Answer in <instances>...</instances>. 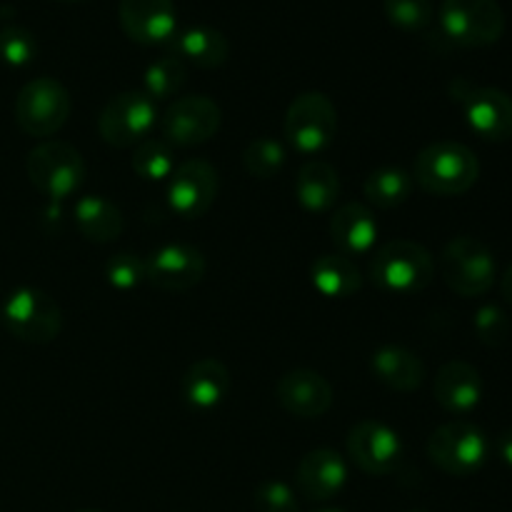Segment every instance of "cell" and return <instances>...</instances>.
Wrapping results in <instances>:
<instances>
[{
  "label": "cell",
  "instance_id": "2e32d148",
  "mask_svg": "<svg viewBox=\"0 0 512 512\" xmlns=\"http://www.w3.org/2000/svg\"><path fill=\"white\" fill-rule=\"evenodd\" d=\"M118 18L125 35L140 45H168L178 35L173 0H120Z\"/></svg>",
  "mask_w": 512,
  "mask_h": 512
},
{
  "label": "cell",
  "instance_id": "ffe728a7",
  "mask_svg": "<svg viewBox=\"0 0 512 512\" xmlns=\"http://www.w3.org/2000/svg\"><path fill=\"white\" fill-rule=\"evenodd\" d=\"M330 235L338 253L348 258L368 255L378 243V220L363 203H343L330 218Z\"/></svg>",
  "mask_w": 512,
  "mask_h": 512
},
{
  "label": "cell",
  "instance_id": "d590c367",
  "mask_svg": "<svg viewBox=\"0 0 512 512\" xmlns=\"http://www.w3.org/2000/svg\"><path fill=\"white\" fill-rule=\"evenodd\" d=\"M498 455L508 468H512V428L505 430L498 438Z\"/></svg>",
  "mask_w": 512,
  "mask_h": 512
},
{
  "label": "cell",
  "instance_id": "7c38bea8",
  "mask_svg": "<svg viewBox=\"0 0 512 512\" xmlns=\"http://www.w3.org/2000/svg\"><path fill=\"white\" fill-rule=\"evenodd\" d=\"M223 110L210 95H185L168 105L160 118L165 143L175 148H195L218 135Z\"/></svg>",
  "mask_w": 512,
  "mask_h": 512
},
{
  "label": "cell",
  "instance_id": "83f0119b",
  "mask_svg": "<svg viewBox=\"0 0 512 512\" xmlns=\"http://www.w3.org/2000/svg\"><path fill=\"white\" fill-rule=\"evenodd\" d=\"M185 80H188V70H185L183 60H180L178 55H165V58L153 60V63L145 68L143 93L148 95V98H153L155 103H158V100H168L180 93Z\"/></svg>",
  "mask_w": 512,
  "mask_h": 512
},
{
  "label": "cell",
  "instance_id": "4dcf8cb0",
  "mask_svg": "<svg viewBox=\"0 0 512 512\" xmlns=\"http://www.w3.org/2000/svg\"><path fill=\"white\" fill-rule=\"evenodd\" d=\"M38 55V40L25 25L8 23L0 28V60L10 68H25Z\"/></svg>",
  "mask_w": 512,
  "mask_h": 512
},
{
  "label": "cell",
  "instance_id": "1f68e13d",
  "mask_svg": "<svg viewBox=\"0 0 512 512\" xmlns=\"http://www.w3.org/2000/svg\"><path fill=\"white\" fill-rule=\"evenodd\" d=\"M385 15L395 28L405 33H420L433 23V0H383Z\"/></svg>",
  "mask_w": 512,
  "mask_h": 512
},
{
  "label": "cell",
  "instance_id": "f35d334b",
  "mask_svg": "<svg viewBox=\"0 0 512 512\" xmlns=\"http://www.w3.org/2000/svg\"><path fill=\"white\" fill-rule=\"evenodd\" d=\"M318 512H343V510H335V508H325V510H318Z\"/></svg>",
  "mask_w": 512,
  "mask_h": 512
},
{
  "label": "cell",
  "instance_id": "4316f807",
  "mask_svg": "<svg viewBox=\"0 0 512 512\" xmlns=\"http://www.w3.org/2000/svg\"><path fill=\"white\" fill-rule=\"evenodd\" d=\"M413 188V175L405 173L403 168H378L363 183V193L368 203L383 210H393L408 203Z\"/></svg>",
  "mask_w": 512,
  "mask_h": 512
},
{
  "label": "cell",
  "instance_id": "cb8c5ba5",
  "mask_svg": "<svg viewBox=\"0 0 512 512\" xmlns=\"http://www.w3.org/2000/svg\"><path fill=\"white\" fill-rule=\"evenodd\" d=\"M313 288L328 300H348L363 290V273L358 263L343 253H325L310 265Z\"/></svg>",
  "mask_w": 512,
  "mask_h": 512
},
{
  "label": "cell",
  "instance_id": "ab89813d",
  "mask_svg": "<svg viewBox=\"0 0 512 512\" xmlns=\"http://www.w3.org/2000/svg\"><path fill=\"white\" fill-rule=\"evenodd\" d=\"M58 3H78V0H58Z\"/></svg>",
  "mask_w": 512,
  "mask_h": 512
},
{
  "label": "cell",
  "instance_id": "60d3db41",
  "mask_svg": "<svg viewBox=\"0 0 512 512\" xmlns=\"http://www.w3.org/2000/svg\"><path fill=\"white\" fill-rule=\"evenodd\" d=\"M408 512H428V510H408Z\"/></svg>",
  "mask_w": 512,
  "mask_h": 512
},
{
  "label": "cell",
  "instance_id": "74e56055",
  "mask_svg": "<svg viewBox=\"0 0 512 512\" xmlns=\"http://www.w3.org/2000/svg\"><path fill=\"white\" fill-rule=\"evenodd\" d=\"M78 512H103V510H95V508H85V510H78Z\"/></svg>",
  "mask_w": 512,
  "mask_h": 512
},
{
  "label": "cell",
  "instance_id": "836d02e7",
  "mask_svg": "<svg viewBox=\"0 0 512 512\" xmlns=\"http://www.w3.org/2000/svg\"><path fill=\"white\" fill-rule=\"evenodd\" d=\"M475 335L488 348H503L512 335V323L498 305H483L473 318Z\"/></svg>",
  "mask_w": 512,
  "mask_h": 512
},
{
  "label": "cell",
  "instance_id": "d4e9b609",
  "mask_svg": "<svg viewBox=\"0 0 512 512\" xmlns=\"http://www.w3.org/2000/svg\"><path fill=\"white\" fill-rule=\"evenodd\" d=\"M73 223L90 243H113L123 235V210L105 195H83L73 208Z\"/></svg>",
  "mask_w": 512,
  "mask_h": 512
},
{
  "label": "cell",
  "instance_id": "3957f363",
  "mask_svg": "<svg viewBox=\"0 0 512 512\" xmlns=\"http://www.w3.org/2000/svg\"><path fill=\"white\" fill-rule=\"evenodd\" d=\"M25 173L33 188L50 203L70 198L85 183V158L65 140H43L25 158Z\"/></svg>",
  "mask_w": 512,
  "mask_h": 512
},
{
  "label": "cell",
  "instance_id": "4fadbf2b",
  "mask_svg": "<svg viewBox=\"0 0 512 512\" xmlns=\"http://www.w3.org/2000/svg\"><path fill=\"white\" fill-rule=\"evenodd\" d=\"M218 170L208 160H183L175 165L173 175L168 178L165 198H168L170 210L185 220L203 218L210 205L218 198Z\"/></svg>",
  "mask_w": 512,
  "mask_h": 512
},
{
  "label": "cell",
  "instance_id": "8d00e7d4",
  "mask_svg": "<svg viewBox=\"0 0 512 512\" xmlns=\"http://www.w3.org/2000/svg\"><path fill=\"white\" fill-rule=\"evenodd\" d=\"M500 293H503L505 303L512 308V263L508 265V270H505L503 278H500Z\"/></svg>",
  "mask_w": 512,
  "mask_h": 512
},
{
  "label": "cell",
  "instance_id": "9a60e30c",
  "mask_svg": "<svg viewBox=\"0 0 512 512\" xmlns=\"http://www.w3.org/2000/svg\"><path fill=\"white\" fill-rule=\"evenodd\" d=\"M403 438L383 420H360L348 433V455L363 473L390 475L403 460Z\"/></svg>",
  "mask_w": 512,
  "mask_h": 512
},
{
  "label": "cell",
  "instance_id": "5b68a950",
  "mask_svg": "<svg viewBox=\"0 0 512 512\" xmlns=\"http://www.w3.org/2000/svg\"><path fill=\"white\" fill-rule=\"evenodd\" d=\"M440 275L460 298H480L495 285L498 263L493 250L483 240L473 235H458L440 253Z\"/></svg>",
  "mask_w": 512,
  "mask_h": 512
},
{
  "label": "cell",
  "instance_id": "8fae6325",
  "mask_svg": "<svg viewBox=\"0 0 512 512\" xmlns=\"http://www.w3.org/2000/svg\"><path fill=\"white\" fill-rule=\"evenodd\" d=\"M160 123L158 103L143 90H123L105 103L98 118V133L110 148H135L153 138Z\"/></svg>",
  "mask_w": 512,
  "mask_h": 512
},
{
  "label": "cell",
  "instance_id": "9c48e42d",
  "mask_svg": "<svg viewBox=\"0 0 512 512\" xmlns=\"http://www.w3.org/2000/svg\"><path fill=\"white\" fill-rule=\"evenodd\" d=\"M0 320L13 338L30 345H48L63 330L60 305L40 288H18L5 298Z\"/></svg>",
  "mask_w": 512,
  "mask_h": 512
},
{
  "label": "cell",
  "instance_id": "44dd1931",
  "mask_svg": "<svg viewBox=\"0 0 512 512\" xmlns=\"http://www.w3.org/2000/svg\"><path fill=\"white\" fill-rule=\"evenodd\" d=\"M230 393V373L220 360H195L180 380V395L193 410H215Z\"/></svg>",
  "mask_w": 512,
  "mask_h": 512
},
{
  "label": "cell",
  "instance_id": "f1b7e54d",
  "mask_svg": "<svg viewBox=\"0 0 512 512\" xmlns=\"http://www.w3.org/2000/svg\"><path fill=\"white\" fill-rule=\"evenodd\" d=\"M285 163H288V153H285L283 143L270 138V135L253 138L243 150L245 170L258 180L278 178V175L283 173Z\"/></svg>",
  "mask_w": 512,
  "mask_h": 512
},
{
  "label": "cell",
  "instance_id": "f546056e",
  "mask_svg": "<svg viewBox=\"0 0 512 512\" xmlns=\"http://www.w3.org/2000/svg\"><path fill=\"white\" fill-rule=\"evenodd\" d=\"M133 170L148 183H160L168 180L175 170L173 145L165 143L163 138H148L135 145Z\"/></svg>",
  "mask_w": 512,
  "mask_h": 512
},
{
  "label": "cell",
  "instance_id": "7a4b0ae2",
  "mask_svg": "<svg viewBox=\"0 0 512 512\" xmlns=\"http://www.w3.org/2000/svg\"><path fill=\"white\" fill-rule=\"evenodd\" d=\"M368 273L383 293L418 295L433 283L435 260L425 245L398 238L373 250Z\"/></svg>",
  "mask_w": 512,
  "mask_h": 512
},
{
  "label": "cell",
  "instance_id": "52a82bcc",
  "mask_svg": "<svg viewBox=\"0 0 512 512\" xmlns=\"http://www.w3.org/2000/svg\"><path fill=\"white\" fill-rule=\"evenodd\" d=\"M438 23L445 38L460 48H488L505 33V13L498 0H443Z\"/></svg>",
  "mask_w": 512,
  "mask_h": 512
},
{
  "label": "cell",
  "instance_id": "7402d4cb",
  "mask_svg": "<svg viewBox=\"0 0 512 512\" xmlns=\"http://www.w3.org/2000/svg\"><path fill=\"white\" fill-rule=\"evenodd\" d=\"M370 373L375 375L378 383L395 390V393H413L425 383L428 370H425L423 358L410 348L383 345L370 358Z\"/></svg>",
  "mask_w": 512,
  "mask_h": 512
},
{
  "label": "cell",
  "instance_id": "277c9868",
  "mask_svg": "<svg viewBox=\"0 0 512 512\" xmlns=\"http://www.w3.org/2000/svg\"><path fill=\"white\" fill-rule=\"evenodd\" d=\"M450 98L458 103L465 123L488 143L512 140V98L493 85H478L468 78L450 83Z\"/></svg>",
  "mask_w": 512,
  "mask_h": 512
},
{
  "label": "cell",
  "instance_id": "30bf717a",
  "mask_svg": "<svg viewBox=\"0 0 512 512\" xmlns=\"http://www.w3.org/2000/svg\"><path fill=\"white\" fill-rule=\"evenodd\" d=\"M73 100L60 80L33 78L20 88L15 98V123L30 138H50L70 118Z\"/></svg>",
  "mask_w": 512,
  "mask_h": 512
},
{
  "label": "cell",
  "instance_id": "5bb4252c",
  "mask_svg": "<svg viewBox=\"0 0 512 512\" xmlns=\"http://www.w3.org/2000/svg\"><path fill=\"white\" fill-rule=\"evenodd\" d=\"M208 260L190 243H165L145 258V280L168 293H185L203 283Z\"/></svg>",
  "mask_w": 512,
  "mask_h": 512
},
{
  "label": "cell",
  "instance_id": "e0dca14e",
  "mask_svg": "<svg viewBox=\"0 0 512 512\" xmlns=\"http://www.w3.org/2000/svg\"><path fill=\"white\" fill-rule=\"evenodd\" d=\"M275 398L295 418L318 420L333 405V385L315 370L298 368L275 383Z\"/></svg>",
  "mask_w": 512,
  "mask_h": 512
},
{
  "label": "cell",
  "instance_id": "ac0fdd59",
  "mask_svg": "<svg viewBox=\"0 0 512 512\" xmlns=\"http://www.w3.org/2000/svg\"><path fill=\"white\" fill-rule=\"evenodd\" d=\"M348 483V463L338 450L315 448L300 458L295 485L300 495L315 503H328Z\"/></svg>",
  "mask_w": 512,
  "mask_h": 512
},
{
  "label": "cell",
  "instance_id": "d6a6232c",
  "mask_svg": "<svg viewBox=\"0 0 512 512\" xmlns=\"http://www.w3.org/2000/svg\"><path fill=\"white\" fill-rule=\"evenodd\" d=\"M105 280L110 288L123 293L140 288L145 283V258L135 253H115L105 263Z\"/></svg>",
  "mask_w": 512,
  "mask_h": 512
},
{
  "label": "cell",
  "instance_id": "603a6c76",
  "mask_svg": "<svg viewBox=\"0 0 512 512\" xmlns=\"http://www.w3.org/2000/svg\"><path fill=\"white\" fill-rule=\"evenodd\" d=\"M295 198L308 213H328L340 198V175L333 163L310 158L295 175Z\"/></svg>",
  "mask_w": 512,
  "mask_h": 512
},
{
  "label": "cell",
  "instance_id": "e575fe53",
  "mask_svg": "<svg viewBox=\"0 0 512 512\" xmlns=\"http://www.w3.org/2000/svg\"><path fill=\"white\" fill-rule=\"evenodd\" d=\"M255 510L258 512H300L295 490L283 480H265L255 488Z\"/></svg>",
  "mask_w": 512,
  "mask_h": 512
},
{
  "label": "cell",
  "instance_id": "6da1fadb",
  "mask_svg": "<svg viewBox=\"0 0 512 512\" xmlns=\"http://www.w3.org/2000/svg\"><path fill=\"white\" fill-rule=\"evenodd\" d=\"M478 178V155L458 140H435L425 145L413 163V183L438 198L468 193Z\"/></svg>",
  "mask_w": 512,
  "mask_h": 512
},
{
  "label": "cell",
  "instance_id": "8992f818",
  "mask_svg": "<svg viewBox=\"0 0 512 512\" xmlns=\"http://www.w3.org/2000/svg\"><path fill=\"white\" fill-rule=\"evenodd\" d=\"M283 133L290 148L303 155H318L330 148L338 135V108L320 90H308L293 98L285 110Z\"/></svg>",
  "mask_w": 512,
  "mask_h": 512
},
{
  "label": "cell",
  "instance_id": "ba28073f",
  "mask_svg": "<svg viewBox=\"0 0 512 512\" xmlns=\"http://www.w3.org/2000/svg\"><path fill=\"white\" fill-rule=\"evenodd\" d=\"M488 435L468 420H450L433 430L428 438L430 463L445 475L468 478L488 463Z\"/></svg>",
  "mask_w": 512,
  "mask_h": 512
},
{
  "label": "cell",
  "instance_id": "484cf974",
  "mask_svg": "<svg viewBox=\"0 0 512 512\" xmlns=\"http://www.w3.org/2000/svg\"><path fill=\"white\" fill-rule=\"evenodd\" d=\"M170 45L183 63L188 60L203 70L220 68L230 55L228 38L213 25H190V28L178 30Z\"/></svg>",
  "mask_w": 512,
  "mask_h": 512
},
{
  "label": "cell",
  "instance_id": "d6986e66",
  "mask_svg": "<svg viewBox=\"0 0 512 512\" xmlns=\"http://www.w3.org/2000/svg\"><path fill=\"white\" fill-rule=\"evenodd\" d=\"M433 395L435 403L450 415H468L483 400V378L475 365L465 360H448L435 375Z\"/></svg>",
  "mask_w": 512,
  "mask_h": 512
}]
</instances>
